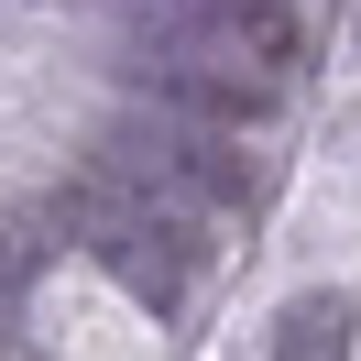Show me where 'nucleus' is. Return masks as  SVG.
Here are the masks:
<instances>
[{
  "mask_svg": "<svg viewBox=\"0 0 361 361\" xmlns=\"http://www.w3.org/2000/svg\"><path fill=\"white\" fill-rule=\"evenodd\" d=\"M55 219H66L132 295H186V274H197V219H176V208L132 197V186H110V176H66L55 186Z\"/></svg>",
  "mask_w": 361,
  "mask_h": 361,
  "instance_id": "nucleus-3",
  "label": "nucleus"
},
{
  "mask_svg": "<svg viewBox=\"0 0 361 361\" xmlns=\"http://www.w3.org/2000/svg\"><path fill=\"white\" fill-rule=\"evenodd\" d=\"M88 176L132 186V197L176 208V219H219V208L252 197V154L219 132V121H186V110H121L110 132H99Z\"/></svg>",
  "mask_w": 361,
  "mask_h": 361,
  "instance_id": "nucleus-2",
  "label": "nucleus"
},
{
  "mask_svg": "<svg viewBox=\"0 0 361 361\" xmlns=\"http://www.w3.org/2000/svg\"><path fill=\"white\" fill-rule=\"evenodd\" d=\"M307 66L295 0H164L132 44V77L186 121H263Z\"/></svg>",
  "mask_w": 361,
  "mask_h": 361,
  "instance_id": "nucleus-1",
  "label": "nucleus"
},
{
  "mask_svg": "<svg viewBox=\"0 0 361 361\" xmlns=\"http://www.w3.org/2000/svg\"><path fill=\"white\" fill-rule=\"evenodd\" d=\"M295 361H317V350H339V307H295V339H285Z\"/></svg>",
  "mask_w": 361,
  "mask_h": 361,
  "instance_id": "nucleus-4",
  "label": "nucleus"
},
{
  "mask_svg": "<svg viewBox=\"0 0 361 361\" xmlns=\"http://www.w3.org/2000/svg\"><path fill=\"white\" fill-rule=\"evenodd\" d=\"M0 285H23V230L0 219Z\"/></svg>",
  "mask_w": 361,
  "mask_h": 361,
  "instance_id": "nucleus-5",
  "label": "nucleus"
}]
</instances>
